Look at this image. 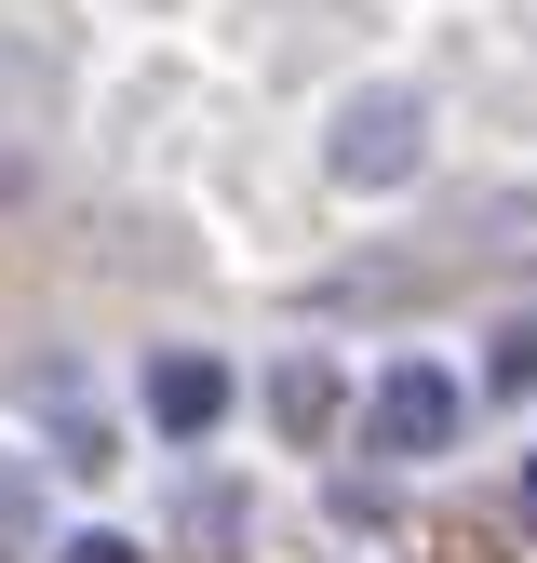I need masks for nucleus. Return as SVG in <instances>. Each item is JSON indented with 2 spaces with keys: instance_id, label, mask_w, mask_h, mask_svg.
I'll return each mask as SVG.
<instances>
[{
  "instance_id": "obj_2",
  "label": "nucleus",
  "mask_w": 537,
  "mask_h": 563,
  "mask_svg": "<svg viewBox=\"0 0 537 563\" xmlns=\"http://www.w3.org/2000/svg\"><path fill=\"white\" fill-rule=\"evenodd\" d=\"M457 416H470V402H457L443 363H390V376H376V456H443Z\"/></svg>"
},
{
  "instance_id": "obj_1",
  "label": "nucleus",
  "mask_w": 537,
  "mask_h": 563,
  "mask_svg": "<svg viewBox=\"0 0 537 563\" xmlns=\"http://www.w3.org/2000/svg\"><path fill=\"white\" fill-rule=\"evenodd\" d=\"M322 175H336V188H403V175H417V95H363V108H336Z\"/></svg>"
},
{
  "instance_id": "obj_3",
  "label": "nucleus",
  "mask_w": 537,
  "mask_h": 563,
  "mask_svg": "<svg viewBox=\"0 0 537 563\" xmlns=\"http://www.w3.org/2000/svg\"><path fill=\"white\" fill-rule=\"evenodd\" d=\"M149 416H162L175 443H201L229 416V363H216V349H162V363H149Z\"/></svg>"
},
{
  "instance_id": "obj_4",
  "label": "nucleus",
  "mask_w": 537,
  "mask_h": 563,
  "mask_svg": "<svg viewBox=\"0 0 537 563\" xmlns=\"http://www.w3.org/2000/svg\"><path fill=\"white\" fill-rule=\"evenodd\" d=\"M268 416H283L296 443H322V430H336V363H322V349H296V363L268 376Z\"/></svg>"
},
{
  "instance_id": "obj_8",
  "label": "nucleus",
  "mask_w": 537,
  "mask_h": 563,
  "mask_svg": "<svg viewBox=\"0 0 537 563\" xmlns=\"http://www.w3.org/2000/svg\"><path fill=\"white\" fill-rule=\"evenodd\" d=\"M524 523H537V456H524Z\"/></svg>"
},
{
  "instance_id": "obj_5",
  "label": "nucleus",
  "mask_w": 537,
  "mask_h": 563,
  "mask_svg": "<svg viewBox=\"0 0 537 563\" xmlns=\"http://www.w3.org/2000/svg\"><path fill=\"white\" fill-rule=\"evenodd\" d=\"M0 563H41V456H0Z\"/></svg>"
},
{
  "instance_id": "obj_6",
  "label": "nucleus",
  "mask_w": 537,
  "mask_h": 563,
  "mask_svg": "<svg viewBox=\"0 0 537 563\" xmlns=\"http://www.w3.org/2000/svg\"><path fill=\"white\" fill-rule=\"evenodd\" d=\"M484 376H497V389H537V309L497 322V363H484Z\"/></svg>"
},
{
  "instance_id": "obj_7",
  "label": "nucleus",
  "mask_w": 537,
  "mask_h": 563,
  "mask_svg": "<svg viewBox=\"0 0 537 563\" xmlns=\"http://www.w3.org/2000/svg\"><path fill=\"white\" fill-rule=\"evenodd\" d=\"M54 563H149V550H134V537H67Z\"/></svg>"
}]
</instances>
